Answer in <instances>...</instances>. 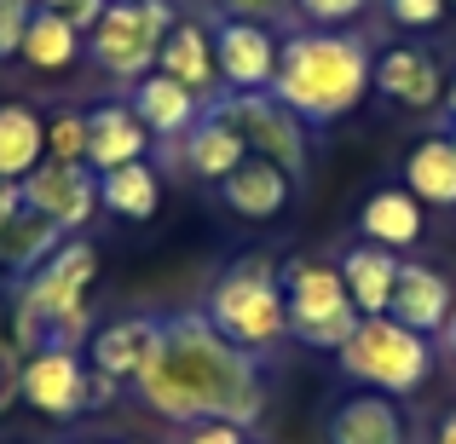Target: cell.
<instances>
[{
    "mask_svg": "<svg viewBox=\"0 0 456 444\" xmlns=\"http://www.w3.org/2000/svg\"><path fill=\"white\" fill-rule=\"evenodd\" d=\"M134 392L145 410H156L174 427H191V422L255 427L266 416L260 358L225 341L208 323V311L162 318V341H156L151 364L134 375Z\"/></svg>",
    "mask_w": 456,
    "mask_h": 444,
    "instance_id": "6da1fadb",
    "label": "cell"
},
{
    "mask_svg": "<svg viewBox=\"0 0 456 444\" xmlns=\"http://www.w3.org/2000/svg\"><path fill=\"white\" fill-rule=\"evenodd\" d=\"M370 69H376V52L364 35L306 29L283 41L272 99H283L306 127H335L370 99Z\"/></svg>",
    "mask_w": 456,
    "mask_h": 444,
    "instance_id": "7a4b0ae2",
    "label": "cell"
},
{
    "mask_svg": "<svg viewBox=\"0 0 456 444\" xmlns=\"http://www.w3.org/2000/svg\"><path fill=\"white\" fill-rule=\"evenodd\" d=\"M93 278H99V248L87 237H64L46 266L29 271L18 289V352H41V346L81 352V341H93Z\"/></svg>",
    "mask_w": 456,
    "mask_h": 444,
    "instance_id": "3957f363",
    "label": "cell"
},
{
    "mask_svg": "<svg viewBox=\"0 0 456 444\" xmlns=\"http://www.w3.org/2000/svg\"><path fill=\"white\" fill-rule=\"evenodd\" d=\"M208 323L243 352H272L289 335V306H283V283L272 254H243L220 283L208 289Z\"/></svg>",
    "mask_w": 456,
    "mask_h": 444,
    "instance_id": "277c9868",
    "label": "cell"
},
{
    "mask_svg": "<svg viewBox=\"0 0 456 444\" xmlns=\"http://www.w3.org/2000/svg\"><path fill=\"white\" fill-rule=\"evenodd\" d=\"M335 369L364 392L411 399V392L434 375V346H428V335L404 329L399 318L381 311V318H358V329L346 335L341 352H335Z\"/></svg>",
    "mask_w": 456,
    "mask_h": 444,
    "instance_id": "5b68a950",
    "label": "cell"
},
{
    "mask_svg": "<svg viewBox=\"0 0 456 444\" xmlns=\"http://www.w3.org/2000/svg\"><path fill=\"white\" fill-rule=\"evenodd\" d=\"M283 306H289V335L312 352H341V341L358 329V306L346 295L341 266L330 260H289L278 271Z\"/></svg>",
    "mask_w": 456,
    "mask_h": 444,
    "instance_id": "8992f818",
    "label": "cell"
},
{
    "mask_svg": "<svg viewBox=\"0 0 456 444\" xmlns=\"http://www.w3.org/2000/svg\"><path fill=\"white\" fill-rule=\"evenodd\" d=\"M174 23L179 18H174L167 0H110V12L87 29V58L110 81H127V87H134L139 76L156 69V52H162Z\"/></svg>",
    "mask_w": 456,
    "mask_h": 444,
    "instance_id": "52a82bcc",
    "label": "cell"
},
{
    "mask_svg": "<svg viewBox=\"0 0 456 444\" xmlns=\"http://www.w3.org/2000/svg\"><path fill=\"white\" fill-rule=\"evenodd\" d=\"M214 110L225 122H237V133L248 139V156H266L289 179L306 174V122L283 99H272V87L266 93H225V99H214Z\"/></svg>",
    "mask_w": 456,
    "mask_h": 444,
    "instance_id": "ba28073f",
    "label": "cell"
},
{
    "mask_svg": "<svg viewBox=\"0 0 456 444\" xmlns=\"http://www.w3.org/2000/svg\"><path fill=\"white\" fill-rule=\"evenodd\" d=\"M23 208L46 214L64 237H81V225L99 208V174H93L87 162H58V156H46V162L23 179Z\"/></svg>",
    "mask_w": 456,
    "mask_h": 444,
    "instance_id": "9c48e42d",
    "label": "cell"
},
{
    "mask_svg": "<svg viewBox=\"0 0 456 444\" xmlns=\"http://www.w3.org/2000/svg\"><path fill=\"white\" fill-rule=\"evenodd\" d=\"M278 52L283 46L255 18H220L214 29V64H220L225 93H266L278 76Z\"/></svg>",
    "mask_w": 456,
    "mask_h": 444,
    "instance_id": "30bf717a",
    "label": "cell"
},
{
    "mask_svg": "<svg viewBox=\"0 0 456 444\" xmlns=\"http://www.w3.org/2000/svg\"><path fill=\"white\" fill-rule=\"evenodd\" d=\"M18 399L53 422H69V416H81V399H87V364L64 346H41L18 369Z\"/></svg>",
    "mask_w": 456,
    "mask_h": 444,
    "instance_id": "8fae6325",
    "label": "cell"
},
{
    "mask_svg": "<svg viewBox=\"0 0 456 444\" xmlns=\"http://www.w3.org/2000/svg\"><path fill=\"white\" fill-rule=\"evenodd\" d=\"M370 93L404 104V110H434V104L445 99V76H439V64L422 46H387V52H376Z\"/></svg>",
    "mask_w": 456,
    "mask_h": 444,
    "instance_id": "7c38bea8",
    "label": "cell"
},
{
    "mask_svg": "<svg viewBox=\"0 0 456 444\" xmlns=\"http://www.w3.org/2000/svg\"><path fill=\"white\" fill-rule=\"evenodd\" d=\"M127 104H134V116L151 127V139H185L191 127L202 122V99L191 87H179L174 76H162V69H151V76H139L134 87H127Z\"/></svg>",
    "mask_w": 456,
    "mask_h": 444,
    "instance_id": "4fadbf2b",
    "label": "cell"
},
{
    "mask_svg": "<svg viewBox=\"0 0 456 444\" xmlns=\"http://www.w3.org/2000/svg\"><path fill=\"white\" fill-rule=\"evenodd\" d=\"M451 311H456L451 283L439 278L434 266H422V260H404L399 283H393V300H387V318H399L404 329H416V335H445Z\"/></svg>",
    "mask_w": 456,
    "mask_h": 444,
    "instance_id": "5bb4252c",
    "label": "cell"
},
{
    "mask_svg": "<svg viewBox=\"0 0 456 444\" xmlns=\"http://www.w3.org/2000/svg\"><path fill=\"white\" fill-rule=\"evenodd\" d=\"M179 145V162H185L191 179H208V185H220L225 174H237V167L248 162V139L237 133V122H225L220 110H202V122L191 127L185 139H174Z\"/></svg>",
    "mask_w": 456,
    "mask_h": 444,
    "instance_id": "9a60e30c",
    "label": "cell"
},
{
    "mask_svg": "<svg viewBox=\"0 0 456 444\" xmlns=\"http://www.w3.org/2000/svg\"><path fill=\"white\" fill-rule=\"evenodd\" d=\"M151 127L134 116V104H93L87 110V167L110 174L122 162H145Z\"/></svg>",
    "mask_w": 456,
    "mask_h": 444,
    "instance_id": "2e32d148",
    "label": "cell"
},
{
    "mask_svg": "<svg viewBox=\"0 0 456 444\" xmlns=\"http://www.w3.org/2000/svg\"><path fill=\"white\" fill-rule=\"evenodd\" d=\"M156 341H162V318H116V323H104V329H93L87 364L104 369V375H116L127 387V381L151 364Z\"/></svg>",
    "mask_w": 456,
    "mask_h": 444,
    "instance_id": "e0dca14e",
    "label": "cell"
},
{
    "mask_svg": "<svg viewBox=\"0 0 456 444\" xmlns=\"http://www.w3.org/2000/svg\"><path fill=\"white\" fill-rule=\"evenodd\" d=\"M295 197V179L283 167H272L266 156H248L237 174L220 179V202L237 214V220H278Z\"/></svg>",
    "mask_w": 456,
    "mask_h": 444,
    "instance_id": "ac0fdd59",
    "label": "cell"
},
{
    "mask_svg": "<svg viewBox=\"0 0 456 444\" xmlns=\"http://www.w3.org/2000/svg\"><path fill=\"white\" fill-rule=\"evenodd\" d=\"M156 69L162 76H174L179 87H191L202 99V93L220 87V64H214V29L197 18H179L174 29H167L162 52H156Z\"/></svg>",
    "mask_w": 456,
    "mask_h": 444,
    "instance_id": "d6986e66",
    "label": "cell"
},
{
    "mask_svg": "<svg viewBox=\"0 0 456 444\" xmlns=\"http://www.w3.org/2000/svg\"><path fill=\"white\" fill-rule=\"evenodd\" d=\"M358 231H364V243H381V248H393V254H404V248L422 243L428 214L404 185H381L376 197L358 208Z\"/></svg>",
    "mask_w": 456,
    "mask_h": 444,
    "instance_id": "ffe728a7",
    "label": "cell"
},
{
    "mask_svg": "<svg viewBox=\"0 0 456 444\" xmlns=\"http://www.w3.org/2000/svg\"><path fill=\"white\" fill-rule=\"evenodd\" d=\"M399 266L404 260L381 243H353L341 254V278H346V295H353L358 318H381L393 300V283H399Z\"/></svg>",
    "mask_w": 456,
    "mask_h": 444,
    "instance_id": "44dd1931",
    "label": "cell"
},
{
    "mask_svg": "<svg viewBox=\"0 0 456 444\" xmlns=\"http://www.w3.org/2000/svg\"><path fill=\"white\" fill-rule=\"evenodd\" d=\"M330 444H404V416L387 392H353L330 416Z\"/></svg>",
    "mask_w": 456,
    "mask_h": 444,
    "instance_id": "7402d4cb",
    "label": "cell"
},
{
    "mask_svg": "<svg viewBox=\"0 0 456 444\" xmlns=\"http://www.w3.org/2000/svg\"><path fill=\"white\" fill-rule=\"evenodd\" d=\"M46 162V116L23 99L0 104V179H29Z\"/></svg>",
    "mask_w": 456,
    "mask_h": 444,
    "instance_id": "603a6c76",
    "label": "cell"
},
{
    "mask_svg": "<svg viewBox=\"0 0 456 444\" xmlns=\"http://www.w3.org/2000/svg\"><path fill=\"white\" fill-rule=\"evenodd\" d=\"M404 190L422 208H456V145L451 133H428L404 156Z\"/></svg>",
    "mask_w": 456,
    "mask_h": 444,
    "instance_id": "cb8c5ba5",
    "label": "cell"
},
{
    "mask_svg": "<svg viewBox=\"0 0 456 444\" xmlns=\"http://www.w3.org/2000/svg\"><path fill=\"white\" fill-rule=\"evenodd\" d=\"M99 202L116 214V220L145 225L156 208H162V179H156L151 162H122L110 174H99Z\"/></svg>",
    "mask_w": 456,
    "mask_h": 444,
    "instance_id": "d4e9b609",
    "label": "cell"
},
{
    "mask_svg": "<svg viewBox=\"0 0 456 444\" xmlns=\"http://www.w3.org/2000/svg\"><path fill=\"white\" fill-rule=\"evenodd\" d=\"M81 52H87V35H81L69 18H58V12H46V6H35L29 35H23V52H18L23 64H29V69H46V76H58V69H69Z\"/></svg>",
    "mask_w": 456,
    "mask_h": 444,
    "instance_id": "484cf974",
    "label": "cell"
},
{
    "mask_svg": "<svg viewBox=\"0 0 456 444\" xmlns=\"http://www.w3.org/2000/svg\"><path fill=\"white\" fill-rule=\"evenodd\" d=\"M64 243V231H58L46 214H29L23 208L18 220L0 231V266L12 271V278H29V271H41L46 266V254Z\"/></svg>",
    "mask_w": 456,
    "mask_h": 444,
    "instance_id": "4316f807",
    "label": "cell"
},
{
    "mask_svg": "<svg viewBox=\"0 0 456 444\" xmlns=\"http://www.w3.org/2000/svg\"><path fill=\"white\" fill-rule=\"evenodd\" d=\"M46 156L58 162H87V110H46Z\"/></svg>",
    "mask_w": 456,
    "mask_h": 444,
    "instance_id": "83f0119b",
    "label": "cell"
},
{
    "mask_svg": "<svg viewBox=\"0 0 456 444\" xmlns=\"http://www.w3.org/2000/svg\"><path fill=\"white\" fill-rule=\"evenodd\" d=\"M35 0H0V64L23 52V35H29Z\"/></svg>",
    "mask_w": 456,
    "mask_h": 444,
    "instance_id": "f1b7e54d",
    "label": "cell"
},
{
    "mask_svg": "<svg viewBox=\"0 0 456 444\" xmlns=\"http://www.w3.org/2000/svg\"><path fill=\"white\" fill-rule=\"evenodd\" d=\"M295 12L318 29H335V23H358L370 12V0H295Z\"/></svg>",
    "mask_w": 456,
    "mask_h": 444,
    "instance_id": "f546056e",
    "label": "cell"
},
{
    "mask_svg": "<svg viewBox=\"0 0 456 444\" xmlns=\"http://www.w3.org/2000/svg\"><path fill=\"white\" fill-rule=\"evenodd\" d=\"M451 0H381V12H387L393 23H404V29H434L439 18H445Z\"/></svg>",
    "mask_w": 456,
    "mask_h": 444,
    "instance_id": "4dcf8cb0",
    "label": "cell"
},
{
    "mask_svg": "<svg viewBox=\"0 0 456 444\" xmlns=\"http://www.w3.org/2000/svg\"><path fill=\"white\" fill-rule=\"evenodd\" d=\"M179 444H248V427H232V422H191Z\"/></svg>",
    "mask_w": 456,
    "mask_h": 444,
    "instance_id": "1f68e13d",
    "label": "cell"
},
{
    "mask_svg": "<svg viewBox=\"0 0 456 444\" xmlns=\"http://www.w3.org/2000/svg\"><path fill=\"white\" fill-rule=\"evenodd\" d=\"M116 399H122V381L87 364V399H81V416H87V410H110Z\"/></svg>",
    "mask_w": 456,
    "mask_h": 444,
    "instance_id": "d6a6232c",
    "label": "cell"
},
{
    "mask_svg": "<svg viewBox=\"0 0 456 444\" xmlns=\"http://www.w3.org/2000/svg\"><path fill=\"white\" fill-rule=\"evenodd\" d=\"M18 214H23V185L18 179H0V231H6Z\"/></svg>",
    "mask_w": 456,
    "mask_h": 444,
    "instance_id": "836d02e7",
    "label": "cell"
},
{
    "mask_svg": "<svg viewBox=\"0 0 456 444\" xmlns=\"http://www.w3.org/2000/svg\"><path fill=\"white\" fill-rule=\"evenodd\" d=\"M18 358H0V416L12 410V404H18Z\"/></svg>",
    "mask_w": 456,
    "mask_h": 444,
    "instance_id": "e575fe53",
    "label": "cell"
},
{
    "mask_svg": "<svg viewBox=\"0 0 456 444\" xmlns=\"http://www.w3.org/2000/svg\"><path fill=\"white\" fill-rule=\"evenodd\" d=\"M225 6V18H272V12H278V0H220Z\"/></svg>",
    "mask_w": 456,
    "mask_h": 444,
    "instance_id": "d590c367",
    "label": "cell"
},
{
    "mask_svg": "<svg viewBox=\"0 0 456 444\" xmlns=\"http://www.w3.org/2000/svg\"><path fill=\"white\" fill-rule=\"evenodd\" d=\"M434 444H456V410L439 422V433H434Z\"/></svg>",
    "mask_w": 456,
    "mask_h": 444,
    "instance_id": "8d00e7d4",
    "label": "cell"
},
{
    "mask_svg": "<svg viewBox=\"0 0 456 444\" xmlns=\"http://www.w3.org/2000/svg\"><path fill=\"white\" fill-rule=\"evenodd\" d=\"M445 352L456 358V311H451V323H445Z\"/></svg>",
    "mask_w": 456,
    "mask_h": 444,
    "instance_id": "74e56055",
    "label": "cell"
},
{
    "mask_svg": "<svg viewBox=\"0 0 456 444\" xmlns=\"http://www.w3.org/2000/svg\"><path fill=\"white\" fill-rule=\"evenodd\" d=\"M445 110L456 116V76H451V87H445Z\"/></svg>",
    "mask_w": 456,
    "mask_h": 444,
    "instance_id": "f35d334b",
    "label": "cell"
},
{
    "mask_svg": "<svg viewBox=\"0 0 456 444\" xmlns=\"http://www.w3.org/2000/svg\"><path fill=\"white\" fill-rule=\"evenodd\" d=\"M451 145H456V127H451Z\"/></svg>",
    "mask_w": 456,
    "mask_h": 444,
    "instance_id": "ab89813d",
    "label": "cell"
},
{
    "mask_svg": "<svg viewBox=\"0 0 456 444\" xmlns=\"http://www.w3.org/2000/svg\"><path fill=\"white\" fill-rule=\"evenodd\" d=\"M451 6H456V0H451Z\"/></svg>",
    "mask_w": 456,
    "mask_h": 444,
    "instance_id": "60d3db41",
    "label": "cell"
}]
</instances>
